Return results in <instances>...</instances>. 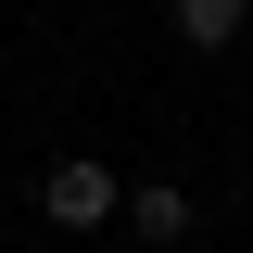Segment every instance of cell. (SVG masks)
Returning a JSON list of instances; mask_svg holds the SVG:
<instances>
[{
  "instance_id": "1",
  "label": "cell",
  "mask_w": 253,
  "mask_h": 253,
  "mask_svg": "<svg viewBox=\"0 0 253 253\" xmlns=\"http://www.w3.org/2000/svg\"><path fill=\"white\" fill-rule=\"evenodd\" d=\"M38 215L76 228V241H89V228H126V177H114L101 152H63L51 177H38Z\"/></svg>"
},
{
  "instance_id": "2",
  "label": "cell",
  "mask_w": 253,
  "mask_h": 253,
  "mask_svg": "<svg viewBox=\"0 0 253 253\" xmlns=\"http://www.w3.org/2000/svg\"><path fill=\"white\" fill-rule=\"evenodd\" d=\"M177 51H253V0H165Z\"/></svg>"
},
{
  "instance_id": "3",
  "label": "cell",
  "mask_w": 253,
  "mask_h": 253,
  "mask_svg": "<svg viewBox=\"0 0 253 253\" xmlns=\"http://www.w3.org/2000/svg\"><path fill=\"white\" fill-rule=\"evenodd\" d=\"M126 228H139V241H190V190H177V177L126 190Z\"/></svg>"
}]
</instances>
